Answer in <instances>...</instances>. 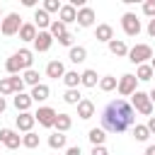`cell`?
Returning <instances> with one entry per match:
<instances>
[{"label":"cell","mask_w":155,"mask_h":155,"mask_svg":"<svg viewBox=\"0 0 155 155\" xmlns=\"http://www.w3.org/2000/svg\"><path fill=\"white\" fill-rule=\"evenodd\" d=\"M136 126V109L124 99L116 97L102 109V128L107 133H124Z\"/></svg>","instance_id":"obj_1"},{"label":"cell","mask_w":155,"mask_h":155,"mask_svg":"<svg viewBox=\"0 0 155 155\" xmlns=\"http://www.w3.org/2000/svg\"><path fill=\"white\" fill-rule=\"evenodd\" d=\"M31 63H34V53H31L29 48H19L17 53H12V56L5 61V70H7L10 75H19L22 70H29Z\"/></svg>","instance_id":"obj_2"},{"label":"cell","mask_w":155,"mask_h":155,"mask_svg":"<svg viewBox=\"0 0 155 155\" xmlns=\"http://www.w3.org/2000/svg\"><path fill=\"white\" fill-rule=\"evenodd\" d=\"M131 107H133L138 114L148 116V119H150V114H153V102H150V94H148V92H143V90H136V92L131 94Z\"/></svg>","instance_id":"obj_3"},{"label":"cell","mask_w":155,"mask_h":155,"mask_svg":"<svg viewBox=\"0 0 155 155\" xmlns=\"http://www.w3.org/2000/svg\"><path fill=\"white\" fill-rule=\"evenodd\" d=\"M153 48L148 44H136L133 48H128V61L133 65H145V61H153Z\"/></svg>","instance_id":"obj_4"},{"label":"cell","mask_w":155,"mask_h":155,"mask_svg":"<svg viewBox=\"0 0 155 155\" xmlns=\"http://www.w3.org/2000/svg\"><path fill=\"white\" fill-rule=\"evenodd\" d=\"M22 17L17 15V12H10V15H5L2 17V24H0V31L5 34V36H15V34H19V29H22Z\"/></svg>","instance_id":"obj_5"},{"label":"cell","mask_w":155,"mask_h":155,"mask_svg":"<svg viewBox=\"0 0 155 155\" xmlns=\"http://www.w3.org/2000/svg\"><path fill=\"white\" fill-rule=\"evenodd\" d=\"M121 29H124L126 36H138L143 27H140V19H138L133 12H124V15H121Z\"/></svg>","instance_id":"obj_6"},{"label":"cell","mask_w":155,"mask_h":155,"mask_svg":"<svg viewBox=\"0 0 155 155\" xmlns=\"http://www.w3.org/2000/svg\"><path fill=\"white\" fill-rule=\"evenodd\" d=\"M136 85H138V78H136L133 73H124V75L119 78V87H116V92H119L121 97H131V94L138 90Z\"/></svg>","instance_id":"obj_7"},{"label":"cell","mask_w":155,"mask_h":155,"mask_svg":"<svg viewBox=\"0 0 155 155\" xmlns=\"http://www.w3.org/2000/svg\"><path fill=\"white\" fill-rule=\"evenodd\" d=\"M56 116H58V111L51 109V107H39V109L34 111V119H36L39 126H44V128H53V126H56Z\"/></svg>","instance_id":"obj_8"},{"label":"cell","mask_w":155,"mask_h":155,"mask_svg":"<svg viewBox=\"0 0 155 155\" xmlns=\"http://www.w3.org/2000/svg\"><path fill=\"white\" fill-rule=\"evenodd\" d=\"M0 143L7 148V150H17L22 145V136L12 128H0Z\"/></svg>","instance_id":"obj_9"},{"label":"cell","mask_w":155,"mask_h":155,"mask_svg":"<svg viewBox=\"0 0 155 155\" xmlns=\"http://www.w3.org/2000/svg\"><path fill=\"white\" fill-rule=\"evenodd\" d=\"M51 44H53V36H51V31H39V34H36V39H34V51H39V53H46V51L51 48Z\"/></svg>","instance_id":"obj_10"},{"label":"cell","mask_w":155,"mask_h":155,"mask_svg":"<svg viewBox=\"0 0 155 155\" xmlns=\"http://www.w3.org/2000/svg\"><path fill=\"white\" fill-rule=\"evenodd\" d=\"M51 22H53V19H51V15H48L44 7H36V10H34V24H36L39 31H46V27H51Z\"/></svg>","instance_id":"obj_11"},{"label":"cell","mask_w":155,"mask_h":155,"mask_svg":"<svg viewBox=\"0 0 155 155\" xmlns=\"http://www.w3.org/2000/svg\"><path fill=\"white\" fill-rule=\"evenodd\" d=\"M15 124H17V131H24V133H29V131L34 128L36 119H34V114H29V111H22V114L15 119Z\"/></svg>","instance_id":"obj_12"},{"label":"cell","mask_w":155,"mask_h":155,"mask_svg":"<svg viewBox=\"0 0 155 155\" xmlns=\"http://www.w3.org/2000/svg\"><path fill=\"white\" fill-rule=\"evenodd\" d=\"M94 17H97L94 10L85 5L82 10H78V19H75V22H78V27H92V24H94Z\"/></svg>","instance_id":"obj_13"},{"label":"cell","mask_w":155,"mask_h":155,"mask_svg":"<svg viewBox=\"0 0 155 155\" xmlns=\"http://www.w3.org/2000/svg\"><path fill=\"white\" fill-rule=\"evenodd\" d=\"M80 85H82V87H97V85H99L97 70H92V68L82 70V73H80Z\"/></svg>","instance_id":"obj_14"},{"label":"cell","mask_w":155,"mask_h":155,"mask_svg":"<svg viewBox=\"0 0 155 155\" xmlns=\"http://www.w3.org/2000/svg\"><path fill=\"white\" fill-rule=\"evenodd\" d=\"M46 75L48 78H53V80H63V75H65V65L61 63V61H48V65H46Z\"/></svg>","instance_id":"obj_15"},{"label":"cell","mask_w":155,"mask_h":155,"mask_svg":"<svg viewBox=\"0 0 155 155\" xmlns=\"http://www.w3.org/2000/svg\"><path fill=\"white\" fill-rule=\"evenodd\" d=\"M12 104H15V109L22 114V111H29V107L34 104V99H31V94H15V99H12Z\"/></svg>","instance_id":"obj_16"},{"label":"cell","mask_w":155,"mask_h":155,"mask_svg":"<svg viewBox=\"0 0 155 155\" xmlns=\"http://www.w3.org/2000/svg\"><path fill=\"white\" fill-rule=\"evenodd\" d=\"M78 116H80L82 121L92 119V116H94V102H92V99H82V102L78 104Z\"/></svg>","instance_id":"obj_17"},{"label":"cell","mask_w":155,"mask_h":155,"mask_svg":"<svg viewBox=\"0 0 155 155\" xmlns=\"http://www.w3.org/2000/svg\"><path fill=\"white\" fill-rule=\"evenodd\" d=\"M58 19H61L63 24H70V22H75V19H78V10H75V7L68 2V5H63V7H61Z\"/></svg>","instance_id":"obj_18"},{"label":"cell","mask_w":155,"mask_h":155,"mask_svg":"<svg viewBox=\"0 0 155 155\" xmlns=\"http://www.w3.org/2000/svg\"><path fill=\"white\" fill-rule=\"evenodd\" d=\"M36 34H39V31H36V24H34V22H24L22 29H19V39H22V41H31V44H34Z\"/></svg>","instance_id":"obj_19"},{"label":"cell","mask_w":155,"mask_h":155,"mask_svg":"<svg viewBox=\"0 0 155 155\" xmlns=\"http://www.w3.org/2000/svg\"><path fill=\"white\" fill-rule=\"evenodd\" d=\"M94 39H97V41L109 44V41L114 39V29H111V24H99V27L94 29Z\"/></svg>","instance_id":"obj_20"},{"label":"cell","mask_w":155,"mask_h":155,"mask_svg":"<svg viewBox=\"0 0 155 155\" xmlns=\"http://www.w3.org/2000/svg\"><path fill=\"white\" fill-rule=\"evenodd\" d=\"M109 51H111L116 58L128 56V46H126V41H124V39H111V41H109Z\"/></svg>","instance_id":"obj_21"},{"label":"cell","mask_w":155,"mask_h":155,"mask_svg":"<svg viewBox=\"0 0 155 155\" xmlns=\"http://www.w3.org/2000/svg\"><path fill=\"white\" fill-rule=\"evenodd\" d=\"M65 143H68V136H65V133L53 131V133L48 136V148H51V150H63V148H65Z\"/></svg>","instance_id":"obj_22"},{"label":"cell","mask_w":155,"mask_h":155,"mask_svg":"<svg viewBox=\"0 0 155 155\" xmlns=\"http://www.w3.org/2000/svg\"><path fill=\"white\" fill-rule=\"evenodd\" d=\"M68 58H70V63H85L87 61V48L85 46H73L70 48V53H68Z\"/></svg>","instance_id":"obj_23"},{"label":"cell","mask_w":155,"mask_h":155,"mask_svg":"<svg viewBox=\"0 0 155 155\" xmlns=\"http://www.w3.org/2000/svg\"><path fill=\"white\" fill-rule=\"evenodd\" d=\"M48 94H51V90H48V85H36V87H31V99L34 102H46L48 99Z\"/></svg>","instance_id":"obj_24"},{"label":"cell","mask_w":155,"mask_h":155,"mask_svg":"<svg viewBox=\"0 0 155 155\" xmlns=\"http://www.w3.org/2000/svg\"><path fill=\"white\" fill-rule=\"evenodd\" d=\"M70 126H73V119H70V114H58L56 116V131L58 133H65V131H70Z\"/></svg>","instance_id":"obj_25"},{"label":"cell","mask_w":155,"mask_h":155,"mask_svg":"<svg viewBox=\"0 0 155 155\" xmlns=\"http://www.w3.org/2000/svg\"><path fill=\"white\" fill-rule=\"evenodd\" d=\"M153 75H155V70L150 68V63L136 68V78H138V82H148V80H153Z\"/></svg>","instance_id":"obj_26"},{"label":"cell","mask_w":155,"mask_h":155,"mask_svg":"<svg viewBox=\"0 0 155 155\" xmlns=\"http://www.w3.org/2000/svg\"><path fill=\"white\" fill-rule=\"evenodd\" d=\"M63 82H65L68 90H78V85H80V73H78V70H65Z\"/></svg>","instance_id":"obj_27"},{"label":"cell","mask_w":155,"mask_h":155,"mask_svg":"<svg viewBox=\"0 0 155 155\" xmlns=\"http://www.w3.org/2000/svg\"><path fill=\"white\" fill-rule=\"evenodd\" d=\"M116 87H119V78H114V75L99 78V90H102V92H111V90H116Z\"/></svg>","instance_id":"obj_28"},{"label":"cell","mask_w":155,"mask_h":155,"mask_svg":"<svg viewBox=\"0 0 155 155\" xmlns=\"http://www.w3.org/2000/svg\"><path fill=\"white\" fill-rule=\"evenodd\" d=\"M87 138H90L92 145H104V140H107V131H104V128H90Z\"/></svg>","instance_id":"obj_29"},{"label":"cell","mask_w":155,"mask_h":155,"mask_svg":"<svg viewBox=\"0 0 155 155\" xmlns=\"http://www.w3.org/2000/svg\"><path fill=\"white\" fill-rule=\"evenodd\" d=\"M48 31H51V36H53V39H61L63 34H68V24H63L61 19H53V22H51V27H48Z\"/></svg>","instance_id":"obj_30"},{"label":"cell","mask_w":155,"mask_h":155,"mask_svg":"<svg viewBox=\"0 0 155 155\" xmlns=\"http://www.w3.org/2000/svg\"><path fill=\"white\" fill-rule=\"evenodd\" d=\"M22 80H24V85H29V87H36V85H41V82H39V70H34V68L24 70V73H22Z\"/></svg>","instance_id":"obj_31"},{"label":"cell","mask_w":155,"mask_h":155,"mask_svg":"<svg viewBox=\"0 0 155 155\" xmlns=\"http://www.w3.org/2000/svg\"><path fill=\"white\" fill-rule=\"evenodd\" d=\"M133 138H136L138 143H145V140L150 138V131H148V126H145V124H136V126H133Z\"/></svg>","instance_id":"obj_32"},{"label":"cell","mask_w":155,"mask_h":155,"mask_svg":"<svg viewBox=\"0 0 155 155\" xmlns=\"http://www.w3.org/2000/svg\"><path fill=\"white\" fill-rule=\"evenodd\" d=\"M63 102H65V104H75V107H78V104L82 102V94H80L78 90H65V94H63Z\"/></svg>","instance_id":"obj_33"},{"label":"cell","mask_w":155,"mask_h":155,"mask_svg":"<svg viewBox=\"0 0 155 155\" xmlns=\"http://www.w3.org/2000/svg\"><path fill=\"white\" fill-rule=\"evenodd\" d=\"M22 145H24V148H36V145H39V133H34V131L24 133V136H22Z\"/></svg>","instance_id":"obj_34"},{"label":"cell","mask_w":155,"mask_h":155,"mask_svg":"<svg viewBox=\"0 0 155 155\" xmlns=\"http://www.w3.org/2000/svg\"><path fill=\"white\" fill-rule=\"evenodd\" d=\"M0 94H2V97L15 94V90H12V78H0Z\"/></svg>","instance_id":"obj_35"},{"label":"cell","mask_w":155,"mask_h":155,"mask_svg":"<svg viewBox=\"0 0 155 155\" xmlns=\"http://www.w3.org/2000/svg\"><path fill=\"white\" fill-rule=\"evenodd\" d=\"M12 78V90H15V94H22L24 92V80H22V75H10Z\"/></svg>","instance_id":"obj_36"},{"label":"cell","mask_w":155,"mask_h":155,"mask_svg":"<svg viewBox=\"0 0 155 155\" xmlns=\"http://www.w3.org/2000/svg\"><path fill=\"white\" fill-rule=\"evenodd\" d=\"M61 7H63V5H61L58 0H44V10H46L48 15H51V12H61Z\"/></svg>","instance_id":"obj_37"},{"label":"cell","mask_w":155,"mask_h":155,"mask_svg":"<svg viewBox=\"0 0 155 155\" xmlns=\"http://www.w3.org/2000/svg\"><path fill=\"white\" fill-rule=\"evenodd\" d=\"M143 15H145V17H150V19H155V0L143 2Z\"/></svg>","instance_id":"obj_38"},{"label":"cell","mask_w":155,"mask_h":155,"mask_svg":"<svg viewBox=\"0 0 155 155\" xmlns=\"http://www.w3.org/2000/svg\"><path fill=\"white\" fill-rule=\"evenodd\" d=\"M73 39H75V36L68 31V34H63V36L58 39V44H61V46H70V48H73Z\"/></svg>","instance_id":"obj_39"},{"label":"cell","mask_w":155,"mask_h":155,"mask_svg":"<svg viewBox=\"0 0 155 155\" xmlns=\"http://www.w3.org/2000/svg\"><path fill=\"white\" fill-rule=\"evenodd\" d=\"M90 155H109V150L104 145H92V153Z\"/></svg>","instance_id":"obj_40"},{"label":"cell","mask_w":155,"mask_h":155,"mask_svg":"<svg viewBox=\"0 0 155 155\" xmlns=\"http://www.w3.org/2000/svg\"><path fill=\"white\" fill-rule=\"evenodd\" d=\"M65 155H82V153H80V145H70V148L65 150Z\"/></svg>","instance_id":"obj_41"},{"label":"cell","mask_w":155,"mask_h":155,"mask_svg":"<svg viewBox=\"0 0 155 155\" xmlns=\"http://www.w3.org/2000/svg\"><path fill=\"white\" fill-rule=\"evenodd\" d=\"M145 126H148V131H150V133H155V116H150Z\"/></svg>","instance_id":"obj_42"},{"label":"cell","mask_w":155,"mask_h":155,"mask_svg":"<svg viewBox=\"0 0 155 155\" xmlns=\"http://www.w3.org/2000/svg\"><path fill=\"white\" fill-rule=\"evenodd\" d=\"M148 34H150V36H155V19H150V22H148Z\"/></svg>","instance_id":"obj_43"},{"label":"cell","mask_w":155,"mask_h":155,"mask_svg":"<svg viewBox=\"0 0 155 155\" xmlns=\"http://www.w3.org/2000/svg\"><path fill=\"white\" fill-rule=\"evenodd\" d=\"M24 7H36V0H22Z\"/></svg>","instance_id":"obj_44"},{"label":"cell","mask_w":155,"mask_h":155,"mask_svg":"<svg viewBox=\"0 0 155 155\" xmlns=\"http://www.w3.org/2000/svg\"><path fill=\"white\" fill-rule=\"evenodd\" d=\"M5 109H7V102H5V97H2V94H0V114H2V111H5Z\"/></svg>","instance_id":"obj_45"},{"label":"cell","mask_w":155,"mask_h":155,"mask_svg":"<svg viewBox=\"0 0 155 155\" xmlns=\"http://www.w3.org/2000/svg\"><path fill=\"white\" fill-rule=\"evenodd\" d=\"M145 155H155V145H148L145 148Z\"/></svg>","instance_id":"obj_46"},{"label":"cell","mask_w":155,"mask_h":155,"mask_svg":"<svg viewBox=\"0 0 155 155\" xmlns=\"http://www.w3.org/2000/svg\"><path fill=\"white\" fill-rule=\"evenodd\" d=\"M148 94H150V102H153V104H155V87H153V90H150V92H148Z\"/></svg>","instance_id":"obj_47"},{"label":"cell","mask_w":155,"mask_h":155,"mask_svg":"<svg viewBox=\"0 0 155 155\" xmlns=\"http://www.w3.org/2000/svg\"><path fill=\"white\" fill-rule=\"evenodd\" d=\"M150 68H153V70H155V56H153V61H150Z\"/></svg>","instance_id":"obj_48"},{"label":"cell","mask_w":155,"mask_h":155,"mask_svg":"<svg viewBox=\"0 0 155 155\" xmlns=\"http://www.w3.org/2000/svg\"><path fill=\"white\" fill-rule=\"evenodd\" d=\"M0 24H2V7H0Z\"/></svg>","instance_id":"obj_49"}]
</instances>
